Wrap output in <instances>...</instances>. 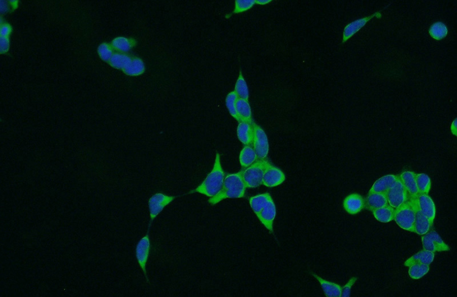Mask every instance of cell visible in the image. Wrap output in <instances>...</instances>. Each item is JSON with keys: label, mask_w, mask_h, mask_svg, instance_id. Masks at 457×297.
<instances>
[{"label": "cell", "mask_w": 457, "mask_h": 297, "mask_svg": "<svg viewBox=\"0 0 457 297\" xmlns=\"http://www.w3.org/2000/svg\"><path fill=\"white\" fill-rule=\"evenodd\" d=\"M246 186L242 178V171L228 174L225 176L222 188L218 193L210 197L208 202L215 205L227 199H241L245 194Z\"/></svg>", "instance_id": "cell-1"}, {"label": "cell", "mask_w": 457, "mask_h": 297, "mask_svg": "<svg viewBox=\"0 0 457 297\" xmlns=\"http://www.w3.org/2000/svg\"><path fill=\"white\" fill-rule=\"evenodd\" d=\"M225 178V174L221 166L220 155L217 153L212 171L203 182L190 193L196 192L212 197L221 190Z\"/></svg>", "instance_id": "cell-2"}, {"label": "cell", "mask_w": 457, "mask_h": 297, "mask_svg": "<svg viewBox=\"0 0 457 297\" xmlns=\"http://www.w3.org/2000/svg\"><path fill=\"white\" fill-rule=\"evenodd\" d=\"M271 163L266 159H258L248 168L242 170V178L246 188H255L263 185L265 172Z\"/></svg>", "instance_id": "cell-3"}, {"label": "cell", "mask_w": 457, "mask_h": 297, "mask_svg": "<svg viewBox=\"0 0 457 297\" xmlns=\"http://www.w3.org/2000/svg\"><path fill=\"white\" fill-rule=\"evenodd\" d=\"M415 217L414 198L410 197L406 203L395 209L394 219L397 225L405 230L414 232Z\"/></svg>", "instance_id": "cell-4"}, {"label": "cell", "mask_w": 457, "mask_h": 297, "mask_svg": "<svg viewBox=\"0 0 457 297\" xmlns=\"http://www.w3.org/2000/svg\"><path fill=\"white\" fill-rule=\"evenodd\" d=\"M253 128V138L251 146L253 148L258 159H266L269 153L268 137L263 128L255 123H251Z\"/></svg>", "instance_id": "cell-5"}, {"label": "cell", "mask_w": 457, "mask_h": 297, "mask_svg": "<svg viewBox=\"0 0 457 297\" xmlns=\"http://www.w3.org/2000/svg\"><path fill=\"white\" fill-rule=\"evenodd\" d=\"M386 195L388 205L395 209L406 203L410 199L399 177L395 185L386 192Z\"/></svg>", "instance_id": "cell-6"}, {"label": "cell", "mask_w": 457, "mask_h": 297, "mask_svg": "<svg viewBox=\"0 0 457 297\" xmlns=\"http://www.w3.org/2000/svg\"><path fill=\"white\" fill-rule=\"evenodd\" d=\"M176 198V196L168 195L161 193L155 194L151 196L148 202L150 214L149 227L154 219L162 212L164 208Z\"/></svg>", "instance_id": "cell-7"}, {"label": "cell", "mask_w": 457, "mask_h": 297, "mask_svg": "<svg viewBox=\"0 0 457 297\" xmlns=\"http://www.w3.org/2000/svg\"><path fill=\"white\" fill-rule=\"evenodd\" d=\"M424 250L435 253L437 251H449V247L446 245L438 233L434 230L427 233L422 238Z\"/></svg>", "instance_id": "cell-8"}, {"label": "cell", "mask_w": 457, "mask_h": 297, "mask_svg": "<svg viewBox=\"0 0 457 297\" xmlns=\"http://www.w3.org/2000/svg\"><path fill=\"white\" fill-rule=\"evenodd\" d=\"M151 249L150 241L148 235H146L137 244L136 249V255L137 262L144 272L146 280L148 281L146 274V265H147Z\"/></svg>", "instance_id": "cell-9"}, {"label": "cell", "mask_w": 457, "mask_h": 297, "mask_svg": "<svg viewBox=\"0 0 457 297\" xmlns=\"http://www.w3.org/2000/svg\"><path fill=\"white\" fill-rule=\"evenodd\" d=\"M416 205L425 216H426L431 225L434 221L436 217V209L435 204L431 196L428 194H419L414 197Z\"/></svg>", "instance_id": "cell-10"}, {"label": "cell", "mask_w": 457, "mask_h": 297, "mask_svg": "<svg viewBox=\"0 0 457 297\" xmlns=\"http://www.w3.org/2000/svg\"><path fill=\"white\" fill-rule=\"evenodd\" d=\"M381 11L377 12L373 14V15L366 17L360 19L356 20L353 22H351L350 24H347L344 28L343 32L342 43L344 44L349 40L351 37H353L358 31L364 27L367 23L371 20L374 17L377 18H382Z\"/></svg>", "instance_id": "cell-11"}, {"label": "cell", "mask_w": 457, "mask_h": 297, "mask_svg": "<svg viewBox=\"0 0 457 297\" xmlns=\"http://www.w3.org/2000/svg\"><path fill=\"white\" fill-rule=\"evenodd\" d=\"M285 179L284 173L271 163L265 172L263 185L270 187H276L282 184Z\"/></svg>", "instance_id": "cell-12"}, {"label": "cell", "mask_w": 457, "mask_h": 297, "mask_svg": "<svg viewBox=\"0 0 457 297\" xmlns=\"http://www.w3.org/2000/svg\"><path fill=\"white\" fill-rule=\"evenodd\" d=\"M276 216V205L273 199L257 215V217L263 225L271 233L273 232V222Z\"/></svg>", "instance_id": "cell-13"}, {"label": "cell", "mask_w": 457, "mask_h": 297, "mask_svg": "<svg viewBox=\"0 0 457 297\" xmlns=\"http://www.w3.org/2000/svg\"><path fill=\"white\" fill-rule=\"evenodd\" d=\"M343 205L347 213L353 215L356 214L364 208L365 200L360 194H351L345 198Z\"/></svg>", "instance_id": "cell-14"}, {"label": "cell", "mask_w": 457, "mask_h": 297, "mask_svg": "<svg viewBox=\"0 0 457 297\" xmlns=\"http://www.w3.org/2000/svg\"><path fill=\"white\" fill-rule=\"evenodd\" d=\"M399 177L410 197L414 198L419 194L417 182H416L415 173L413 172L405 171L401 173Z\"/></svg>", "instance_id": "cell-15"}, {"label": "cell", "mask_w": 457, "mask_h": 297, "mask_svg": "<svg viewBox=\"0 0 457 297\" xmlns=\"http://www.w3.org/2000/svg\"><path fill=\"white\" fill-rule=\"evenodd\" d=\"M399 176L386 175L375 182L369 193H386L388 189L395 185Z\"/></svg>", "instance_id": "cell-16"}, {"label": "cell", "mask_w": 457, "mask_h": 297, "mask_svg": "<svg viewBox=\"0 0 457 297\" xmlns=\"http://www.w3.org/2000/svg\"><path fill=\"white\" fill-rule=\"evenodd\" d=\"M388 205L386 193H369L365 200V207L372 212Z\"/></svg>", "instance_id": "cell-17"}, {"label": "cell", "mask_w": 457, "mask_h": 297, "mask_svg": "<svg viewBox=\"0 0 457 297\" xmlns=\"http://www.w3.org/2000/svg\"><path fill=\"white\" fill-rule=\"evenodd\" d=\"M432 226V225L431 223H430L428 218L420 212L415 203V217L414 225V232L417 233V234L419 235H425L431 230Z\"/></svg>", "instance_id": "cell-18"}, {"label": "cell", "mask_w": 457, "mask_h": 297, "mask_svg": "<svg viewBox=\"0 0 457 297\" xmlns=\"http://www.w3.org/2000/svg\"><path fill=\"white\" fill-rule=\"evenodd\" d=\"M236 111L239 122H245L252 123V113L249 103V101L242 98H238L236 103Z\"/></svg>", "instance_id": "cell-19"}, {"label": "cell", "mask_w": 457, "mask_h": 297, "mask_svg": "<svg viewBox=\"0 0 457 297\" xmlns=\"http://www.w3.org/2000/svg\"><path fill=\"white\" fill-rule=\"evenodd\" d=\"M237 136L245 146L251 145L253 138L252 124L249 122H240L237 127Z\"/></svg>", "instance_id": "cell-20"}, {"label": "cell", "mask_w": 457, "mask_h": 297, "mask_svg": "<svg viewBox=\"0 0 457 297\" xmlns=\"http://www.w3.org/2000/svg\"><path fill=\"white\" fill-rule=\"evenodd\" d=\"M312 276L316 279L321 285L324 294L328 297H340L341 295L342 287L337 283L324 280L314 273Z\"/></svg>", "instance_id": "cell-21"}, {"label": "cell", "mask_w": 457, "mask_h": 297, "mask_svg": "<svg viewBox=\"0 0 457 297\" xmlns=\"http://www.w3.org/2000/svg\"><path fill=\"white\" fill-rule=\"evenodd\" d=\"M434 258V253L432 251L423 250L419 251L406 260L404 265L406 267H410L415 264L431 265Z\"/></svg>", "instance_id": "cell-22"}, {"label": "cell", "mask_w": 457, "mask_h": 297, "mask_svg": "<svg viewBox=\"0 0 457 297\" xmlns=\"http://www.w3.org/2000/svg\"><path fill=\"white\" fill-rule=\"evenodd\" d=\"M239 159L243 169L248 168L258 160L257 155L251 145L245 146L241 151Z\"/></svg>", "instance_id": "cell-23"}, {"label": "cell", "mask_w": 457, "mask_h": 297, "mask_svg": "<svg viewBox=\"0 0 457 297\" xmlns=\"http://www.w3.org/2000/svg\"><path fill=\"white\" fill-rule=\"evenodd\" d=\"M272 199L271 194L269 193H265L250 198L249 203L250 207L256 214V216H257Z\"/></svg>", "instance_id": "cell-24"}, {"label": "cell", "mask_w": 457, "mask_h": 297, "mask_svg": "<svg viewBox=\"0 0 457 297\" xmlns=\"http://www.w3.org/2000/svg\"><path fill=\"white\" fill-rule=\"evenodd\" d=\"M429 34L433 39L441 41L446 38L449 34V30L445 23L437 21L433 23L430 27Z\"/></svg>", "instance_id": "cell-25"}, {"label": "cell", "mask_w": 457, "mask_h": 297, "mask_svg": "<svg viewBox=\"0 0 457 297\" xmlns=\"http://www.w3.org/2000/svg\"><path fill=\"white\" fill-rule=\"evenodd\" d=\"M395 209L390 205L373 210L375 218L379 222L387 223L394 220Z\"/></svg>", "instance_id": "cell-26"}, {"label": "cell", "mask_w": 457, "mask_h": 297, "mask_svg": "<svg viewBox=\"0 0 457 297\" xmlns=\"http://www.w3.org/2000/svg\"><path fill=\"white\" fill-rule=\"evenodd\" d=\"M145 64L141 59L137 57L132 59L129 65L123 71L126 75L131 76H137L143 74L145 72Z\"/></svg>", "instance_id": "cell-27"}, {"label": "cell", "mask_w": 457, "mask_h": 297, "mask_svg": "<svg viewBox=\"0 0 457 297\" xmlns=\"http://www.w3.org/2000/svg\"><path fill=\"white\" fill-rule=\"evenodd\" d=\"M235 91L239 98L249 101L248 87L241 71H240L239 77L237 80Z\"/></svg>", "instance_id": "cell-28"}, {"label": "cell", "mask_w": 457, "mask_h": 297, "mask_svg": "<svg viewBox=\"0 0 457 297\" xmlns=\"http://www.w3.org/2000/svg\"><path fill=\"white\" fill-rule=\"evenodd\" d=\"M416 182L419 194H429L431 188V180L426 174L416 175Z\"/></svg>", "instance_id": "cell-29"}, {"label": "cell", "mask_w": 457, "mask_h": 297, "mask_svg": "<svg viewBox=\"0 0 457 297\" xmlns=\"http://www.w3.org/2000/svg\"><path fill=\"white\" fill-rule=\"evenodd\" d=\"M131 60L132 58L126 54L116 53L113 55L110 62L113 67L124 70Z\"/></svg>", "instance_id": "cell-30"}, {"label": "cell", "mask_w": 457, "mask_h": 297, "mask_svg": "<svg viewBox=\"0 0 457 297\" xmlns=\"http://www.w3.org/2000/svg\"><path fill=\"white\" fill-rule=\"evenodd\" d=\"M409 274L411 278L418 280L429 272L430 265L425 264H415L409 267Z\"/></svg>", "instance_id": "cell-31"}, {"label": "cell", "mask_w": 457, "mask_h": 297, "mask_svg": "<svg viewBox=\"0 0 457 297\" xmlns=\"http://www.w3.org/2000/svg\"><path fill=\"white\" fill-rule=\"evenodd\" d=\"M113 47L122 52H127L135 45L136 42L134 40H130L125 38H117L113 41Z\"/></svg>", "instance_id": "cell-32"}, {"label": "cell", "mask_w": 457, "mask_h": 297, "mask_svg": "<svg viewBox=\"0 0 457 297\" xmlns=\"http://www.w3.org/2000/svg\"><path fill=\"white\" fill-rule=\"evenodd\" d=\"M238 98H239V97H238L235 91H231V93L227 94L226 98V105L231 115L235 118L237 121H239V118H238L236 111V103Z\"/></svg>", "instance_id": "cell-33"}, {"label": "cell", "mask_w": 457, "mask_h": 297, "mask_svg": "<svg viewBox=\"0 0 457 297\" xmlns=\"http://www.w3.org/2000/svg\"><path fill=\"white\" fill-rule=\"evenodd\" d=\"M255 4V0H236L234 13H240L249 10Z\"/></svg>", "instance_id": "cell-34"}, {"label": "cell", "mask_w": 457, "mask_h": 297, "mask_svg": "<svg viewBox=\"0 0 457 297\" xmlns=\"http://www.w3.org/2000/svg\"><path fill=\"white\" fill-rule=\"evenodd\" d=\"M100 56L104 60L109 61L113 56L112 50L107 44H103L99 48Z\"/></svg>", "instance_id": "cell-35"}, {"label": "cell", "mask_w": 457, "mask_h": 297, "mask_svg": "<svg viewBox=\"0 0 457 297\" xmlns=\"http://www.w3.org/2000/svg\"><path fill=\"white\" fill-rule=\"evenodd\" d=\"M357 280V278L353 277L350 279L348 282L344 286L342 287L341 295L342 297H349L351 294V288L355 282Z\"/></svg>", "instance_id": "cell-36"}, {"label": "cell", "mask_w": 457, "mask_h": 297, "mask_svg": "<svg viewBox=\"0 0 457 297\" xmlns=\"http://www.w3.org/2000/svg\"><path fill=\"white\" fill-rule=\"evenodd\" d=\"M9 47V43L8 39L7 38H4V37H1V39H0V50H1V52L4 53L7 52Z\"/></svg>", "instance_id": "cell-37"}, {"label": "cell", "mask_w": 457, "mask_h": 297, "mask_svg": "<svg viewBox=\"0 0 457 297\" xmlns=\"http://www.w3.org/2000/svg\"><path fill=\"white\" fill-rule=\"evenodd\" d=\"M11 28L8 25H4L1 27V36L7 38L9 33H10Z\"/></svg>", "instance_id": "cell-38"}, {"label": "cell", "mask_w": 457, "mask_h": 297, "mask_svg": "<svg viewBox=\"0 0 457 297\" xmlns=\"http://www.w3.org/2000/svg\"><path fill=\"white\" fill-rule=\"evenodd\" d=\"M456 118L452 121L451 126V131L452 135L456 136L457 135V127H456Z\"/></svg>", "instance_id": "cell-39"}, {"label": "cell", "mask_w": 457, "mask_h": 297, "mask_svg": "<svg viewBox=\"0 0 457 297\" xmlns=\"http://www.w3.org/2000/svg\"><path fill=\"white\" fill-rule=\"evenodd\" d=\"M0 6H0V8H1L2 13H4L7 12V11L8 10V4L6 2L1 1V3H0Z\"/></svg>", "instance_id": "cell-40"}, {"label": "cell", "mask_w": 457, "mask_h": 297, "mask_svg": "<svg viewBox=\"0 0 457 297\" xmlns=\"http://www.w3.org/2000/svg\"><path fill=\"white\" fill-rule=\"evenodd\" d=\"M272 0H255V4L262 5V6H264V5L268 4L270 3H271Z\"/></svg>", "instance_id": "cell-41"}]
</instances>
